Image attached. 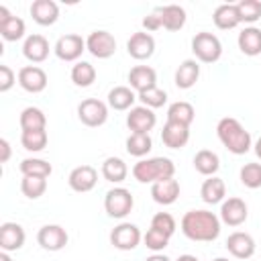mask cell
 I'll use <instances>...</instances> for the list:
<instances>
[{"instance_id": "f907efd6", "label": "cell", "mask_w": 261, "mask_h": 261, "mask_svg": "<svg viewBox=\"0 0 261 261\" xmlns=\"http://www.w3.org/2000/svg\"><path fill=\"white\" fill-rule=\"evenodd\" d=\"M0 261H12V257H10V253H6V251H2V253H0Z\"/></svg>"}, {"instance_id": "7a4b0ae2", "label": "cell", "mask_w": 261, "mask_h": 261, "mask_svg": "<svg viewBox=\"0 0 261 261\" xmlns=\"http://www.w3.org/2000/svg\"><path fill=\"white\" fill-rule=\"evenodd\" d=\"M216 135L232 155H245L251 149V133L232 116L218 120Z\"/></svg>"}, {"instance_id": "44dd1931", "label": "cell", "mask_w": 261, "mask_h": 261, "mask_svg": "<svg viewBox=\"0 0 261 261\" xmlns=\"http://www.w3.org/2000/svg\"><path fill=\"white\" fill-rule=\"evenodd\" d=\"M128 84L137 94L145 92L149 88H155L157 86V71L149 65H135L128 71Z\"/></svg>"}, {"instance_id": "4dcf8cb0", "label": "cell", "mask_w": 261, "mask_h": 261, "mask_svg": "<svg viewBox=\"0 0 261 261\" xmlns=\"http://www.w3.org/2000/svg\"><path fill=\"white\" fill-rule=\"evenodd\" d=\"M102 175H104V179L110 181V184H120V181L126 179L128 167H126V163H124L120 157H108V159H104V163H102Z\"/></svg>"}, {"instance_id": "816d5d0a", "label": "cell", "mask_w": 261, "mask_h": 261, "mask_svg": "<svg viewBox=\"0 0 261 261\" xmlns=\"http://www.w3.org/2000/svg\"><path fill=\"white\" fill-rule=\"evenodd\" d=\"M214 261H228V259H224V257H216Z\"/></svg>"}, {"instance_id": "52a82bcc", "label": "cell", "mask_w": 261, "mask_h": 261, "mask_svg": "<svg viewBox=\"0 0 261 261\" xmlns=\"http://www.w3.org/2000/svg\"><path fill=\"white\" fill-rule=\"evenodd\" d=\"M141 239H143V234H141L139 226L133 222H120L110 232V243L118 251H133L141 243Z\"/></svg>"}, {"instance_id": "836d02e7", "label": "cell", "mask_w": 261, "mask_h": 261, "mask_svg": "<svg viewBox=\"0 0 261 261\" xmlns=\"http://www.w3.org/2000/svg\"><path fill=\"white\" fill-rule=\"evenodd\" d=\"M18 169H20L22 175H35V177H45V179L53 171L51 163L45 161V159H39V157H27V159H22L20 165H18Z\"/></svg>"}, {"instance_id": "8d00e7d4", "label": "cell", "mask_w": 261, "mask_h": 261, "mask_svg": "<svg viewBox=\"0 0 261 261\" xmlns=\"http://www.w3.org/2000/svg\"><path fill=\"white\" fill-rule=\"evenodd\" d=\"M47 130H22L20 133V145L31 151V153H39L47 147Z\"/></svg>"}, {"instance_id": "2e32d148", "label": "cell", "mask_w": 261, "mask_h": 261, "mask_svg": "<svg viewBox=\"0 0 261 261\" xmlns=\"http://www.w3.org/2000/svg\"><path fill=\"white\" fill-rule=\"evenodd\" d=\"M24 228L16 222H2L0 224V249L6 253L18 251L24 245Z\"/></svg>"}, {"instance_id": "9c48e42d", "label": "cell", "mask_w": 261, "mask_h": 261, "mask_svg": "<svg viewBox=\"0 0 261 261\" xmlns=\"http://www.w3.org/2000/svg\"><path fill=\"white\" fill-rule=\"evenodd\" d=\"M53 51L61 61H77L82 57V53L86 51V41L80 35L69 33V35H63L57 39Z\"/></svg>"}, {"instance_id": "c3c4849f", "label": "cell", "mask_w": 261, "mask_h": 261, "mask_svg": "<svg viewBox=\"0 0 261 261\" xmlns=\"http://www.w3.org/2000/svg\"><path fill=\"white\" fill-rule=\"evenodd\" d=\"M175 261H198V257H194V255H179Z\"/></svg>"}, {"instance_id": "7402d4cb", "label": "cell", "mask_w": 261, "mask_h": 261, "mask_svg": "<svg viewBox=\"0 0 261 261\" xmlns=\"http://www.w3.org/2000/svg\"><path fill=\"white\" fill-rule=\"evenodd\" d=\"M22 55L33 63L45 61L49 57V41L43 35H29L22 45Z\"/></svg>"}, {"instance_id": "f35d334b", "label": "cell", "mask_w": 261, "mask_h": 261, "mask_svg": "<svg viewBox=\"0 0 261 261\" xmlns=\"http://www.w3.org/2000/svg\"><path fill=\"white\" fill-rule=\"evenodd\" d=\"M237 10L241 16V22H257L261 18V2L259 0H241L237 2Z\"/></svg>"}, {"instance_id": "f6af8a7d", "label": "cell", "mask_w": 261, "mask_h": 261, "mask_svg": "<svg viewBox=\"0 0 261 261\" xmlns=\"http://www.w3.org/2000/svg\"><path fill=\"white\" fill-rule=\"evenodd\" d=\"M163 27V22H161V16H159V12L155 10V12H151V14H147L145 18H143V29L147 31V33H153V31H159Z\"/></svg>"}, {"instance_id": "d590c367", "label": "cell", "mask_w": 261, "mask_h": 261, "mask_svg": "<svg viewBox=\"0 0 261 261\" xmlns=\"http://www.w3.org/2000/svg\"><path fill=\"white\" fill-rule=\"evenodd\" d=\"M153 149V141L149 135L143 133H130L126 139V153L133 157H143Z\"/></svg>"}, {"instance_id": "30bf717a", "label": "cell", "mask_w": 261, "mask_h": 261, "mask_svg": "<svg viewBox=\"0 0 261 261\" xmlns=\"http://www.w3.org/2000/svg\"><path fill=\"white\" fill-rule=\"evenodd\" d=\"M67 241H69V237H67L65 228L59 224H45L37 232V243L45 251H61L67 245Z\"/></svg>"}, {"instance_id": "7bdbcfd3", "label": "cell", "mask_w": 261, "mask_h": 261, "mask_svg": "<svg viewBox=\"0 0 261 261\" xmlns=\"http://www.w3.org/2000/svg\"><path fill=\"white\" fill-rule=\"evenodd\" d=\"M143 243H145V247L151 249L153 253H159V251H163V249L167 247L169 237H165L163 232H159V230H155V228H149V230L143 234Z\"/></svg>"}, {"instance_id": "e0dca14e", "label": "cell", "mask_w": 261, "mask_h": 261, "mask_svg": "<svg viewBox=\"0 0 261 261\" xmlns=\"http://www.w3.org/2000/svg\"><path fill=\"white\" fill-rule=\"evenodd\" d=\"M0 35L4 41H18L24 37V20L10 14L6 6H0Z\"/></svg>"}, {"instance_id": "5bb4252c", "label": "cell", "mask_w": 261, "mask_h": 261, "mask_svg": "<svg viewBox=\"0 0 261 261\" xmlns=\"http://www.w3.org/2000/svg\"><path fill=\"white\" fill-rule=\"evenodd\" d=\"M67 184L73 192H80V194L90 192L98 184V171L92 165H77L75 169H71Z\"/></svg>"}, {"instance_id": "8992f818", "label": "cell", "mask_w": 261, "mask_h": 261, "mask_svg": "<svg viewBox=\"0 0 261 261\" xmlns=\"http://www.w3.org/2000/svg\"><path fill=\"white\" fill-rule=\"evenodd\" d=\"M77 118L86 126H102L108 118V106L98 98H86L77 106Z\"/></svg>"}, {"instance_id": "681fc988", "label": "cell", "mask_w": 261, "mask_h": 261, "mask_svg": "<svg viewBox=\"0 0 261 261\" xmlns=\"http://www.w3.org/2000/svg\"><path fill=\"white\" fill-rule=\"evenodd\" d=\"M255 155H257V157L261 159V137H259V139L255 141Z\"/></svg>"}, {"instance_id": "d6986e66", "label": "cell", "mask_w": 261, "mask_h": 261, "mask_svg": "<svg viewBox=\"0 0 261 261\" xmlns=\"http://www.w3.org/2000/svg\"><path fill=\"white\" fill-rule=\"evenodd\" d=\"M151 196L161 206L173 204L179 198V184H177V179L167 177V179H161V181L151 184Z\"/></svg>"}, {"instance_id": "ba28073f", "label": "cell", "mask_w": 261, "mask_h": 261, "mask_svg": "<svg viewBox=\"0 0 261 261\" xmlns=\"http://www.w3.org/2000/svg\"><path fill=\"white\" fill-rule=\"evenodd\" d=\"M86 49L98 59H108L116 51V39L108 31H92L86 39Z\"/></svg>"}, {"instance_id": "ee69618b", "label": "cell", "mask_w": 261, "mask_h": 261, "mask_svg": "<svg viewBox=\"0 0 261 261\" xmlns=\"http://www.w3.org/2000/svg\"><path fill=\"white\" fill-rule=\"evenodd\" d=\"M16 82V75L14 71L8 67V65H0V92H8Z\"/></svg>"}, {"instance_id": "d4e9b609", "label": "cell", "mask_w": 261, "mask_h": 261, "mask_svg": "<svg viewBox=\"0 0 261 261\" xmlns=\"http://www.w3.org/2000/svg\"><path fill=\"white\" fill-rule=\"evenodd\" d=\"M200 77V65L196 59H186L175 69V86L179 90H190Z\"/></svg>"}, {"instance_id": "6da1fadb", "label": "cell", "mask_w": 261, "mask_h": 261, "mask_svg": "<svg viewBox=\"0 0 261 261\" xmlns=\"http://www.w3.org/2000/svg\"><path fill=\"white\" fill-rule=\"evenodd\" d=\"M181 232L190 241L210 243L220 234V218L210 210H190L181 218Z\"/></svg>"}, {"instance_id": "ffe728a7", "label": "cell", "mask_w": 261, "mask_h": 261, "mask_svg": "<svg viewBox=\"0 0 261 261\" xmlns=\"http://www.w3.org/2000/svg\"><path fill=\"white\" fill-rule=\"evenodd\" d=\"M31 16L41 27L55 24L59 18V6L53 0H35L31 4Z\"/></svg>"}, {"instance_id": "8fae6325", "label": "cell", "mask_w": 261, "mask_h": 261, "mask_svg": "<svg viewBox=\"0 0 261 261\" xmlns=\"http://www.w3.org/2000/svg\"><path fill=\"white\" fill-rule=\"evenodd\" d=\"M18 86L24 92L39 94L47 88V73L39 65H24L18 69Z\"/></svg>"}, {"instance_id": "74e56055", "label": "cell", "mask_w": 261, "mask_h": 261, "mask_svg": "<svg viewBox=\"0 0 261 261\" xmlns=\"http://www.w3.org/2000/svg\"><path fill=\"white\" fill-rule=\"evenodd\" d=\"M47 190V179L45 177H35V175H22L20 179V192L31 198V200H37L45 194Z\"/></svg>"}, {"instance_id": "9a60e30c", "label": "cell", "mask_w": 261, "mask_h": 261, "mask_svg": "<svg viewBox=\"0 0 261 261\" xmlns=\"http://www.w3.org/2000/svg\"><path fill=\"white\" fill-rule=\"evenodd\" d=\"M249 216V210H247V204L245 200L241 198H228L222 202L220 206V220L228 226H241Z\"/></svg>"}, {"instance_id": "7dc6e473", "label": "cell", "mask_w": 261, "mask_h": 261, "mask_svg": "<svg viewBox=\"0 0 261 261\" xmlns=\"http://www.w3.org/2000/svg\"><path fill=\"white\" fill-rule=\"evenodd\" d=\"M145 261H171V259H169V257H165V255H159V253H155V255L147 257Z\"/></svg>"}, {"instance_id": "d6a6232c", "label": "cell", "mask_w": 261, "mask_h": 261, "mask_svg": "<svg viewBox=\"0 0 261 261\" xmlns=\"http://www.w3.org/2000/svg\"><path fill=\"white\" fill-rule=\"evenodd\" d=\"M20 128L22 130H45L47 126V118L43 114L41 108H35V106H27L22 112H20Z\"/></svg>"}, {"instance_id": "7c38bea8", "label": "cell", "mask_w": 261, "mask_h": 261, "mask_svg": "<svg viewBox=\"0 0 261 261\" xmlns=\"http://www.w3.org/2000/svg\"><path fill=\"white\" fill-rule=\"evenodd\" d=\"M155 122H157V116L147 106H133L126 114V126L130 128V133L149 135V130H153Z\"/></svg>"}, {"instance_id": "5b68a950", "label": "cell", "mask_w": 261, "mask_h": 261, "mask_svg": "<svg viewBox=\"0 0 261 261\" xmlns=\"http://www.w3.org/2000/svg\"><path fill=\"white\" fill-rule=\"evenodd\" d=\"M133 206H135V198L126 188H112L106 192L104 210L110 218H124L126 214H130Z\"/></svg>"}, {"instance_id": "b9f144b4", "label": "cell", "mask_w": 261, "mask_h": 261, "mask_svg": "<svg viewBox=\"0 0 261 261\" xmlns=\"http://www.w3.org/2000/svg\"><path fill=\"white\" fill-rule=\"evenodd\" d=\"M151 228L163 232L165 237H171L175 232V218L169 214V212H157L153 218H151Z\"/></svg>"}, {"instance_id": "4316f807", "label": "cell", "mask_w": 261, "mask_h": 261, "mask_svg": "<svg viewBox=\"0 0 261 261\" xmlns=\"http://www.w3.org/2000/svg\"><path fill=\"white\" fill-rule=\"evenodd\" d=\"M200 196L206 204H218V202H224V196H226V186L220 177L216 175H210L208 179H204L202 188H200Z\"/></svg>"}, {"instance_id": "1f68e13d", "label": "cell", "mask_w": 261, "mask_h": 261, "mask_svg": "<svg viewBox=\"0 0 261 261\" xmlns=\"http://www.w3.org/2000/svg\"><path fill=\"white\" fill-rule=\"evenodd\" d=\"M194 167H196L198 173L210 177V175H214V173L218 171V167H220V159H218V155H216L214 151H210V149H202V151H198L196 157H194Z\"/></svg>"}, {"instance_id": "ab89813d", "label": "cell", "mask_w": 261, "mask_h": 261, "mask_svg": "<svg viewBox=\"0 0 261 261\" xmlns=\"http://www.w3.org/2000/svg\"><path fill=\"white\" fill-rule=\"evenodd\" d=\"M239 177L245 188H251V190L261 188V163H245L241 167Z\"/></svg>"}, {"instance_id": "bcb514c9", "label": "cell", "mask_w": 261, "mask_h": 261, "mask_svg": "<svg viewBox=\"0 0 261 261\" xmlns=\"http://www.w3.org/2000/svg\"><path fill=\"white\" fill-rule=\"evenodd\" d=\"M0 151H2L0 163H6V161L10 159V143H8L6 139H0Z\"/></svg>"}, {"instance_id": "cb8c5ba5", "label": "cell", "mask_w": 261, "mask_h": 261, "mask_svg": "<svg viewBox=\"0 0 261 261\" xmlns=\"http://www.w3.org/2000/svg\"><path fill=\"white\" fill-rule=\"evenodd\" d=\"M239 49L241 53L249 55V57H255L261 53V29L257 27H245L241 33H239Z\"/></svg>"}, {"instance_id": "e575fe53", "label": "cell", "mask_w": 261, "mask_h": 261, "mask_svg": "<svg viewBox=\"0 0 261 261\" xmlns=\"http://www.w3.org/2000/svg\"><path fill=\"white\" fill-rule=\"evenodd\" d=\"M71 82L77 86V88H88L96 82V69L92 63L88 61H77L73 67H71Z\"/></svg>"}, {"instance_id": "4fadbf2b", "label": "cell", "mask_w": 261, "mask_h": 261, "mask_svg": "<svg viewBox=\"0 0 261 261\" xmlns=\"http://www.w3.org/2000/svg\"><path fill=\"white\" fill-rule=\"evenodd\" d=\"M126 51L133 59L137 61H143V59H149L153 53H155V39L145 33V31H139V33H133L130 39L126 41Z\"/></svg>"}, {"instance_id": "277c9868", "label": "cell", "mask_w": 261, "mask_h": 261, "mask_svg": "<svg viewBox=\"0 0 261 261\" xmlns=\"http://www.w3.org/2000/svg\"><path fill=\"white\" fill-rule=\"evenodd\" d=\"M192 53L202 63H214L222 55V43L216 35L202 31V33H196L192 39Z\"/></svg>"}, {"instance_id": "3957f363", "label": "cell", "mask_w": 261, "mask_h": 261, "mask_svg": "<svg viewBox=\"0 0 261 261\" xmlns=\"http://www.w3.org/2000/svg\"><path fill=\"white\" fill-rule=\"evenodd\" d=\"M175 165L169 157H151V159H141L139 163L133 165V175L141 184H155L167 177H173Z\"/></svg>"}, {"instance_id": "f1b7e54d", "label": "cell", "mask_w": 261, "mask_h": 261, "mask_svg": "<svg viewBox=\"0 0 261 261\" xmlns=\"http://www.w3.org/2000/svg\"><path fill=\"white\" fill-rule=\"evenodd\" d=\"M135 100H137L135 90L128 86H116L108 92V106L114 110H128L133 108Z\"/></svg>"}, {"instance_id": "83f0119b", "label": "cell", "mask_w": 261, "mask_h": 261, "mask_svg": "<svg viewBox=\"0 0 261 261\" xmlns=\"http://www.w3.org/2000/svg\"><path fill=\"white\" fill-rule=\"evenodd\" d=\"M212 20L222 31H228V29L239 27L241 24V16H239V10H237V4H220L214 10Z\"/></svg>"}, {"instance_id": "f546056e", "label": "cell", "mask_w": 261, "mask_h": 261, "mask_svg": "<svg viewBox=\"0 0 261 261\" xmlns=\"http://www.w3.org/2000/svg\"><path fill=\"white\" fill-rule=\"evenodd\" d=\"M194 116H196V110L190 102H173L169 108H167V122H175V124H184V126H190L194 122Z\"/></svg>"}, {"instance_id": "60d3db41", "label": "cell", "mask_w": 261, "mask_h": 261, "mask_svg": "<svg viewBox=\"0 0 261 261\" xmlns=\"http://www.w3.org/2000/svg\"><path fill=\"white\" fill-rule=\"evenodd\" d=\"M137 100H141L143 102V106H147V108H161L165 102H167V92L165 90H161V88H149V90H145V92H139L137 94Z\"/></svg>"}, {"instance_id": "ac0fdd59", "label": "cell", "mask_w": 261, "mask_h": 261, "mask_svg": "<svg viewBox=\"0 0 261 261\" xmlns=\"http://www.w3.org/2000/svg\"><path fill=\"white\" fill-rule=\"evenodd\" d=\"M226 249H228V253H230L232 257H237V259H249V257L255 255V241H253L251 234L237 230V232L228 234V239H226Z\"/></svg>"}, {"instance_id": "603a6c76", "label": "cell", "mask_w": 261, "mask_h": 261, "mask_svg": "<svg viewBox=\"0 0 261 261\" xmlns=\"http://www.w3.org/2000/svg\"><path fill=\"white\" fill-rule=\"evenodd\" d=\"M161 141L169 149H181L190 141V126L175 124V122H165L161 130Z\"/></svg>"}, {"instance_id": "484cf974", "label": "cell", "mask_w": 261, "mask_h": 261, "mask_svg": "<svg viewBox=\"0 0 261 261\" xmlns=\"http://www.w3.org/2000/svg\"><path fill=\"white\" fill-rule=\"evenodd\" d=\"M157 12L161 16L163 29H167V31H179L186 24V10L179 4L161 6V8H157Z\"/></svg>"}]
</instances>
